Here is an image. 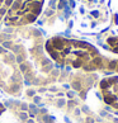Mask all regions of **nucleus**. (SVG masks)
<instances>
[{"instance_id":"39448f33","label":"nucleus","mask_w":118,"mask_h":123,"mask_svg":"<svg viewBox=\"0 0 118 123\" xmlns=\"http://www.w3.org/2000/svg\"><path fill=\"white\" fill-rule=\"evenodd\" d=\"M107 47L109 48V51L113 53L118 55V36H112V37H108L106 39Z\"/></svg>"},{"instance_id":"7ed1b4c3","label":"nucleus","mask_w":118,"mask_h":123,"mask_svg":"<svg viewBox=\"0 0 118 123\" xmlns=\"http://www.w3.org/2000/svg\"><path fill=\"white\" fill-rule=\"evenodd\" d=\"M43 0H14L6 14L8 24H27L33 22L41 13Z\"/></svg>"},{"instance_id":"f257e3e1","label":"nucleus","mask_w":118,"mask_h":123,"mask_svg":"<svg viewBox=\"0 0 118 123\" xmlns=\"http://www.w3.org/2000/svg\"><path fill=\"white\" fill-rule=\"evenodd\" d=\"M46 48L58 63L70 65L75 69L108 71L109 67L111 58L106 57L97 47L84 41L55 37L47 42Z\"/></svg>"},{"instance_id":"20e7f679","label":"nucleus","mask_w":118,"mask_h":123,"mask_svg":"<svg viewBox=\"0 0 118 123\" xmlns=\"http://www.w3.org/2000/svg\"><path fill=\"white\" fill-rule=\"evenodd\" d=\"M104 102L118 109V76L106 77L100 83Z\"/></svg>"},{"instance_id":"f03ea898","label":"nucleus","mask_w":118,"mask_h":123,"mask_svg":"<svg viewBox=\"0 0 118 123\" xmlns=\"http://www.w3.org/2000/svg\"><path fill=\"white\" fill-rule=\"evenodd\" d=\"M109 0H76V19L81 29L103 31L109 23Z\"/></svg>"},{"instance_id":"423d86ee","label":"nucleus","mask_w":118,"mask_h":123,"mask_svg":"<svg viewBox=\"0 0 118 123\" xmlns=\"http://www.w3.org/2000/svg\"><path fill=\"white\" fill-rule=\"evenodd\" d=\"M108 71H113V72H117L118 74V58H111Z\"/></svg>"}]
</instances>
